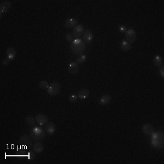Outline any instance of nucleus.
<instances>
[{"instance_id": "1", "label": "nucleus", "mask_w": 164, "mask_h": 164, "mask_svg": "<svg viewBox=\"0 0 164 164\" xmlns=\"http://www.w3.org/2000/svg\"><path fill=\"white\" fill-rule=\"evenodd\" d=\"M86 49L85 43L82 40L76 39L71 43V49L72 52L77 55L82 54Z\"/></svg>"}, {"instance_id": "2", "label": "nucleus", "mask_w": 164, "mask_h": 164, "mask_svg": "<svg viewBox=\"0 0 164 164\" xmlns=\"http://www.w3.org/2000/svg\"><path fill=\"white\" fill-rule=\"evenodd\" d=\"M30 136L34 141H42L46 137V133L40 126H35L31 130Z\"/></svg>"}, {"instance_id": "3", "label": "nucleus", "mask_w": 164, "mask_h": 164, "mask_svg": "<svg viewBox=\"0 0 164 164\" xmlns=\"http://www.w3.org/2000/svg\"><path fill=\"white\" fill-rule=\"evenodd\" d=\"M152 143L153 146L156 148H161L164 145L163 132H154L152 136Z\"/></svg>"}, {"instance_id": "4", "label": "nucleus", "mask_w": 164, "mask_h": 164, "mask_svg": "<svg viewBox=\"0 0 164 164\" xmlns=\"http://www.w3.org/2000/svg\"><path fill=\"white\" fill-rule=\"evenodd\" d=\"M61 90V85L58 82H53L47 89V92L50 96H56Z\"/></svg>"}, {"instance_id": "5", "label": "nucleus", "mask_w": 164, "mask_h": 164, "mask_svg": "<svg viewBox=\"0 0 164 164\" xmlns=\"http://www.w3.org/2000/svg\"><path fill=\"white\" fill-rule=\"evenodd\" d=\"M19 143L22 146L26 147L27 148H31L32 146V141L31 137L27 135H23L20 138Z\"/></svg>"}, {"instance_id": "6", "label": "nucleus", "mask_w": 164, "mask_h": 164, "mask_svg": "<svg viewBox=\"0 0 164 164\" xmlns=\"http://www.w3.org/2000/svg\"><path fill=\"white\" fill-rule=\"evenodd\" d=\"M125 36L127 41L130 43H132L136 41L137 35L134 30L132 29H129L125 32Z\"/></svg>"}, {"instance_id": "7", "label": "nucleus", "mask_w": 164, "mask_h": 164, "mask_svg": "<svg viewBox=\"0 0 164 164\" xmlns=\"http://www.w3.org/2000/svg\"><path fill=\"white\" fill-rule=\"evenodd\" d=\"M84 32V27L81 24H78L75 27L72 31V34L73 37L76 39H78L82 36Z\"/></svg>"}, {"instance_id": "8", "label": "nucleus", "mask_w": 164, "mask_h": 164, "mask_svg": "<svg viewBox=\"0 0 164 164\" xmlns=\"http://www.w3.org/2000/svg\"><path fill=\"white\" fill-rule=\"evenodd\" d=\"M12 6V3L9 1H3L0 4V12L1 14L2 13L8 12Z\"/></svg>"}, {"instance_id": "9", "label": "nucleus", "mask_w": 164, "mask_h": 164, "mask_svg": "<svg viewBox=\"0 0 164 164\" xmlns=\"http://www.w3.org/2000/svg\"><path fill=\"white\" fill-rule=\"evenodd\" d=\"M35 120L36 122L40 125H45L48 123V119L46 115L43 114H39L36 116Z\"/></svg>"}, {"instance_id": "10", "label": "nucleus", "mask_w": 164, "mask_h": 164, "mask_svg": "<svg viewBox=\"0 0 164 164\" xmlns=\"http://www.w3.org/2000/svg\"><path fill=\"white\" fill-rule=\"evenodd\" d=\"M79 65L77 62H71L68 66V71L72 75H76L79 71Z\"/></svg>"}, {"instance_id": "11", "label": "nucleus", "mask_w": 164, "mask_h": 164, "mask_svg": "<svg viewBox=\"0 0 164 164\" xmlns=\"http://www.w3.org/2000/svg\"><path fill=\"white\" fill-rule=\"evenodd\" d=\"M83 40L87 44H89L93 40V35L92 32L90 30H86L83 34Z\"/></svg>"}, {"instance_id": "12", "label": "nucleus", "mask_w": 164, "mask_h": 164, "mask_svg": "<svg viewBox=\"0 0 164 164\" xmlns=\"http://www.w3.org/2000/svg\"><path fill=\"white\" fill-rule=\"evenodd\" d=\"M142 130L146 135H151L155 132V129L152 125L149 124H146L143 125Z\"/></svg>"}, {"instance_id": "13", "label": "nucleus", "mask_w": 164, "mask_h": 164, "mask_svg": "<svg viewBox=\"0 0 164 164\" xmlns=\"http://www.w3.org/2000/svg\"><path fill=\"white\" fill-rule=\"evenodd\" d=\"M45 130L48 135H53L56 131V126L53 123H47L45 127Z\"/></svg>"}, {"instance_id": "14", "label": "nucleus", "mask_w": 164, "mask_h": 164, "mask_svg": "<svg viewBox=\"0 0 164 164\" xmlns=\"http://www.w3.org/2000/svg\"><path fill=\"white\" fill-rule=\"evenodd\" d=\"M77 25L78 21L75 18H69L65 22V25L67 28H72L76 26Z\"/></svg>"}, {"instance_id": "15", "label": "nucleus", "mask_w": 164, "mask_h": 164, "mask_svg": "<svg viewBox=\"0 0 164 164\" xmlns=\"http://www.w3.org/2000/svg\"><path fill=\"white\" fill-rule=\"evenodd\" d=\"M90 94L89 90L87 89H82L78 93L77 96L81 100H84L87 99Z\"/></svg>"}, {"instance_id": "16", "label": "nucleus", "mask_w": 164, "mask_h": 164, "mask_svg": "<svg viewBox=\"0 0 164 164\" xmlns=\"http://www.w3.org/2000/svg\"><path fill=\"white\" fill-rule=\"evenodd\" d=\"M111 96L110 95L106 94L101 97L99 103L102 105H107L110 104L111 101Z\"/></svg>"}, {"instance_id": "17", "label": "nucleus", "mask_w": 164, "mask_h": 164, "mask_svg": "<svg viewBox=\"0 0 164 164\" xmlns=\"http://www.w3.org/2000/svg\"><path fill=\"white\" fill-rule=\"evenodd\" d=\"M6 54L7 55L8 58H9L11 60H13L15 57L16 50L14 48L12 47L8 48L6 50Z\"/></svg>"}, {"instance_id": "18", "label": "nucleus", "mask_w": 164, "mask_h": 164, "mask_svg": "<svg viewBox=\"0 0 164 164\" xmlns=\"http://www.w3.org/2000/svg\"><path fill=\"white\" fill-rule=\"evenodd\" d=\"M153 62L155 66L159 67H161L164 65L163 60L162 59V58L159 55H156L153 59Z\"/></svg>"}, {"instance_id": "19", "label": "nucleus", "mask_w": 164, "mask_h": 164, "mask_svg": "<svg viewBox=\"0 0 164 164\" xmlns=\"http://www.w3.org/2000/svg\"><path fill=\"white\" fill-rule=\"evenodd\" d=\"M44 149V146L39 142L36 143L33 145V150L35 152L40 153L43 151Z\"/></svg>"}, {"instance_id": "20", "label": "nucleus", "mask_w": 164, "mask_h": 164, "mask_svg": "<svg viewBox=\"0 0 164 164\" xmlns=\"http://www.w3.org/2000/svg\"><path fill=\"white\" fill-rule=\"evenodd\" d=\"M120 48L124 52H128L131 49V45L128 41L123 40L120 43Z\"/></svg>"}, {"instance_id": "21", "label": "nucleus", "mask_w": 164, "mask_h": 164, "mask_svg": "<svg viewBox=\"0 0 164 164\" xmlns=\"http://www.w3.org/2000/svg\"><path fill=\"white\" fill-rule=\"evenodd\" d=\"M26 123H27L30 126H35L36 124V120L32 116H28L25 118Z\"/></svg>"}, {"instance_id": "22", "label": "nucleus", "mask_w": 164, "mask_h": 164, "mask_svg": "<svg viewBox=\"0 0 164 164\" xmlns=\"http://www.w3.org/2000/svg\"><path fill=\"white\" fill-rule=\"evenodd\" d=\"M87 60V56L85 55L81 54L78 55V58H77V63L78 64H83Z\"/></svg>"}, {"instance_id": "23", "label": "nucleus", "mask_w": 164, "mask_h": 164, "mask_svg": "<svg viewBox=\"0 0 164 164\" xmlns=\"http://www.w3.org/2000/svg\"><path fill=\"white\" fill-rule=\"evenodd\" d=\"M38 85L39 87L43 89H48V88L49 87V84L46 81H41V82L39 83Z\"/></svg>"}, {"instance_id": "24", "label": "nucleus", "mask_w": 164, "mask_h": 164, "mask_svg": "<svg viewBox=\"0 0 164 164\" xmlns=\"http://www.w3.org/2000/svg\"><path fill=\"white\" fill-rule=\"evenodd\" d=\"M78 99V96L76 94H71L70 96L69 97V101L71 103H75L77 101Z\"/></svg>"}, {"instance_id": "25", "label": "nucleus", "mask_w": 164, "mask_h": 164, "mask_svg": "<svg viewBox=\"0 0 164 164\" xmlns=\"http://www.w3.org/2000/svg\"><path fill=\"white\" fill-rule=\"evenodd\" d=\"M35 153H34V151H30V152L28 153V160L30 161H31L32 160H34L35 158Z\"/></svg>"}, {"instance_id": "26", "label": "nucleus", "mask_w": 164, "mask_h": 164, "mask_svg": "<svg viewBox=\"0 0 164 164\" xmlns=\"http://www.w3.org/2000/svg\"><path fill=\"white\" fill-rule=\"evenodd\" d=\"M66 39L69 42H72L73 41V36L70 33H68L66 35Z\"/></svg>"}, {"instance_id": "27", "label": "nucleus", "mask_w": 164, "mask_h": 164, "mask_svg": "<svg viewBox=\"0 0 164 164\" xmlns=\"http://www.w3.org/2000/svg\"><path fill=\"white\" fill-rule=\"evenodd\" d=\"M119 30L120 32H126L127 31V29H126V28L125 26H124L123 25L119 26Z\"/></svg>"}, {"instance_id": "28", "label": "nucleus", "mask_w": 164, "mask_h": 164, "mask_svg": "<svg viewBox=\"0 0 164 164\" xmlns=\"http://www.w3.org/2000/svg\"><path fill=\"white\" fill-rule=\"evenodd\" d=\"M10 61H11V60L7 58L4 59V60H3V61H2V64L3 65H5V66L7 65H8L9 64Z\"/></svg>"}, {"instance_id": "29", "label": "nucleus", "mask_w": 164, "mask_h": 164, "mask_svg": "<svg viewBox=\"0 0 164 164\" xmlns=\"http://www.w3.org/2000/svg\"><path fill=\"white\" fill-rule=\"evenodd\" d=\"M160 75H161V76L162 77V78H164V66H163L160 69Z\"/></svg>"}]
</instances>
